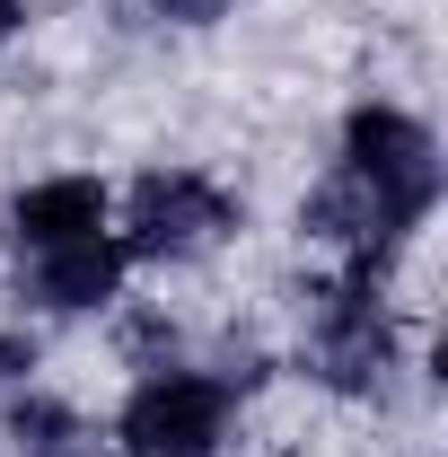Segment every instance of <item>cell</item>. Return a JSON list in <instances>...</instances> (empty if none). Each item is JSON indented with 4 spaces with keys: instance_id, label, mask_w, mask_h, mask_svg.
I'll return each mask as SVG.
<instances>
[{
    "instance_id": "12",
    "label": "cell",
    "mask_w": 448,
    "mask_h": 457,
    "mask_svg": "<svg viewBox=\"0 0 448 457\" xmlns=\"http://www.w3.org/2000/svg\"><path fill=\"white\" fill-rule=\"evenodd\" d=\"M27 27V0H0V54H9V36Z\"/></svg>"
},
{
    "instance_id": "6",
    "label": "cell",
    "mask_w": 448,
    "mask_h": 457,
    "mask_svg": "<svg viewBox=\"0 0 448 457\" xmlns=\"http://www.w3.org/2000/svg\"><path fill=\"white\" fill-rule=\"evenodd\" d=\"M299 228H308L317 246H335V255H387L395 237H404V228H395V212L369 194V176H352L343 159L317 176L308 194H299Z\"/></svg>"
},
{
    "instance_id": "4",
    "label": "cell",
    "mask_w": 448,
    "mask_h": 457,
    "mask_svg": "<svg viewBox=\"0 0 448 457\" xmlns=\"http://www.w3.org/2000/svg\"><path fill=\"white\" fill-rule=\"evenodd\" d=\"M228 387L194 378V370H150L123 413H114V449L123 457H212L228 440Z\"/></svg>"
},
{
    "instance_id": "1",
    "label": "cell",
    "mask_w": 448,
    "mask_h": 457,
    "mask_svg": "<svg viewBox=\"0 0 448 457\" xmlns=\"http://www.w3.org/2000/svg\"><path fill=\"white\" fill-rule=\"evenodd\" d=\"M387 255H343L326 282L299 290V370L317 378V387H335V396H378L395 378V361H404V335H395V308L387 290Z\"/></svg>"
},
{
    "instance_id": "3",
    "label": "cell",
    "mask_w": 448,
    "mask_h": 457,
    "mask_svg": "<svg viewBox=\"0 0 448 457\" xmlns=\"http://www.w3.org/2000/svg\"><path fill=\"white\" fill-rule=\"evenodd\" d=\"M343 168L369 176V194L395 212L404 237L440 212V185H448L431 123H422V114H404V106H352V114H343Z\"/></svg>"
},
{
    "instance_id": "8",
    "label": "cell",
    "mask_w": 448,
    "mask_h": 457,
    "mask_svg": "<svg viewBox=\"0 0 448 457\" xmlns=\"http://www.w3.org/2000/svg\"><path fill=\"white\" fill-rule=\"evenodd\" d=\"M71 431H79V413H71L62 396H36V387L9 396V440H18V457H54Z\"/></svg>"
},
{
    "instance_id": "9",
    "label": "cell",
    "mask_w": 448,
    "mask_h": 457,
    "mask_svg": "<svg viewBox=\"0 0 448 457\" xmlns=\"http://www.w3.org/2000/svg\"><path fill=\"white\" fill-rule=\"evenodd\" d=\"M123 361H132L141 378H150V370H176V326L168 317H132V326H123Z\"/></svg>"
},
{
    "instance_id": "2",
    "label": "cell",
    "mask_w": 448,
    "mask_h": 457,
    "mask_svg": "<svg viewBox=\"0 0 448 457\" xmlns=\"http://www.w3.org/2000/svg\"><path fill=\"white\" fill-rule=\"evenodd\" d=\"M237 220H246V203L228 194L220 176L150 168V176H132V194H123V255H141V264H194V255L228 246Z\"/></svg>"
},
{
    "instance_id": "5",
    "label": "cell",
    "mask_w": 448,
    "mask_h": 457,
    "mask_svg": "<svg viewBox=\"0 0 448 457\" xmlns=\"http://www.w3.org/2000/svg\"><path fill=\"white\" fill-rule=\"evenodd\" d=\"M123 237H71V246H45V255H27V299L45 308V317H88V308H106L114 290H123Z\"/></svg>"
},
{
    "instance_id": "11",
    "label": "cell",
    "mask_w": 448,
    "mask_h": 457,
    "mask_svg": "<svg viewBox=\"0 0 448 457\" xmlns=\"http://www.w3.org/2000/svg\"><path fill=\"white\" fill-rule=\"evenodd\" d=\"M150 9H159L168 27H212V18H228L237 0H150Z\"/></svg>"
},
{
    "instance_id": "10",
    "label": "cell",
    "mask_w": 448,
    "mask_h": 457,
    "mask_svg": "<svg viewBox=\"0 0 448 457\" xmlns=\"http://www.w3.org/2000/svg\"><path fill=\"white\" fill-rule=\"evenodd\" d=\"M36 361H45V343L27 335V326H0V387H18Z\"/></svg>"
},
{
    "instance_id": "7",
    "label": "cell",
    "mask_w": 448,
    "mask_h": 457,
    "mask_svg": "<svg viewBox=\"0 0 448 457\" xmlns=\"http://www.w3.org/2000/svg\"><path fill=\"white\" fill-rule=\"evenodd\" d=\"M97 228H106V185H97V176H45V185H27V194L9 203V237H18L27 255L71 246V237H97Z\"/></svg>"
}]
</instances>
